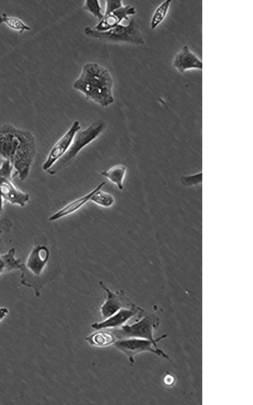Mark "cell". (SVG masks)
Returning a JSON list of instances; mask_svg holds the SVG:
<instances>
[{"label": "cell", "mask_w": 253, "mask_h": 405, "mask_svg": "<svg viewBox=\"0 0 253 405\" xmlns=\"http://www.w3.org/2000/svg\"><path fill=\"white\" fill-rule=\"evenodd\" d=\"M36 154V140L31 132L9 124L0 126V159L11 163L14 176L25 180Z\"/></svg>", "instance_id": "cell-1"}, {"label": "cell", "mask_w": 253, "mask_h": 405, "mask_svg": "<svg viewBox=\"0 0 253 405\" xmlns=\"http://www.w3.org/2000/svg\"><path fill=\"white\" fill-rule=\"evenodd\" d=\"M113 84L114 79L107 68L98 63L88 62L72 87L86 98L106 107L114 102Z\"/></svg>", "instance_id": "cell-2"}, {"label": "cell", "mask_w": 253, "mask_h": 405, "mask_svg": "<svg viewBox=\"0 0 253 405\" xmlns=\"http://www.w3.org/2000/svg\"><path fill=\"white\" fill-rule=\"evenodd\" d=\"M52 265V251L47 241L41 239L32 247L21 271V284L33 290L35 295L39 297L44 285L52 281L57 273L51 268Z\"/></svg>", "instance_id": "cell-3"}, {"label": "cell", "mask_w": 253, "mask_h": 405, "mask_svg": "<svg viewBox=\"0 0 253 405\" xmlns=\"http://www.w3.org/2000/svg\"><path fill=\"white\" fill-rule=\"evenodd\" d=\"M137 314L138 319L134 323H125L119 328L109 330L118 340L130 338L147 339L152 341L157 348L156 342L166 337L164 335L156 339L153 337L154 331L158 328L160 323L159 318L140 307Z\"/></svg>", "instance_id": "cell-4"}, {"label": "cell", "mask_w": 253, "mask_h": 405, "mask_svg": "<svg viewBox=\"0 0 253 405\" xmlns=\"http://www.w3.org/2000/svg\"><path fill=\"white\" fill-rule=\"evenodd\" d=\"M106 127L105 123L97 121L92 123L83 130H79L76 133L66 153L47 172L53 175L68 167L80 151L98 138Z\"/></svg>", "instance_id": "cell-5"}, {"label": "cell", "mask_w": 253, "mask_h": 405, "mask_svg": "<svg viewBox=\"0 0 253 405\" xmlns=\"http://www.w3.org/2000/svg\"><path fill=\"white\" fill-rule=\"evenodd\" d=\"M89 37L110 43H125L141 45L145 43L143 34L137 22L132 19L126 25L120 24L106 31H98L92 27L83 29Z\"/></svg>", "instance_id": "cell-6"}, {"label": "cell", "mask_w": 253, "mask_h": 405, "mask_svg": "<svg viewBox=\"0 0 253 405\" xmlns=\"http://www.w3.org/2000/svg\"><path fill=\"white\" fill-rule=\"evenodd\" d=\"M113 346L126 356L131 366L134 363L136 355L144 352H150L168 358L162 350L156 348L152 341L147 339L137 338L118 339Z\"/></svg>", "instance_id": "cell-7"}, {"label": "cell", "mask_w": 253, "mask_h": 405, "mask_svg": "<svg viewBox=\"0 0 253 405\" xmlns=\"http://www.w3.org/2000/svg\"><path fill=\"white\" fill-rule=\"evenodd\" d=\"M81 129L80 123L74 121L66 133L50 149L42 165L44 171H49L67 151L76 133Z\"/></svg>", "instance_id": "cell-8"}, {"label": "cell", "mask_w": 253, "mask_h": 405, "mask_svg": "<svg viewBox=\"0 0 253 405\" xmlns=\"http://www.w3.org/2000/svg\"><path fill=\"white\" fill-rule=\"evenodd\" d=\"M100 287L106 292V298L100 307V312L103 319L113 314L123 308L129 307L132 302L126 296L122 290L113 292L107 288L102 281H99Z\"/></svg>", "instance_id": "cell-9"}, {"label": "cell", "mask_w": 253, "mask_h": 405, "mask_svg": "<svg viewBox=\"0 0 253 405\" xmlns=\"http://www.w3.org/2000/svg\"><path fill=\"white\" fill-rule=\"evenodd\" d=\"M140 307L132 303L131 306L123 308L111 316L91 326L92 329L97 330H112L124 325L134 316L137 314Z\"/></svg>", "instance_id": "cell-10"}, {"label": "cell", "mask_w": 253, "mask_h": 405, "mask_svg": "<svg viewBox=\"0 0 253 405\" xmlns=\"http://www.w3.org/2000/svg\"><path fill=\"white\" fill-rule=\"evenodd\" d=\"M0 194L4 199L13 205L24 207L29 201V195L16 186L13 179L0 175Z\"/></svg>", "instance_id": "cell-11"}, {"label": "cell", "mask_w": 253, "mask_h": 405, "mask_svg": "<svg viewBox=\"0 0 253 405\" xmlns=\"http://www.w3.org/2000/svg\"><path fill=\"white\" fill-rule=\"evenodd\" d=\"M136 13L134 7L127 5L104 15L103 18L97 24L92 27L98 31H103L110 29L121 24L123 20H128L129 16Z\"/></svg>", "instance_id": "cell-12"}, {"label": "cell", "mask_w": 253, "mask_h": 405, "mask_svg": "<svg viewBox=\"0 0 253 405\" xmlns=\"http://www.w3.org/2000/svg\"><path fill=\"white\" fill-rule=\"evenodd\" d=\"M173 65L180 72L190 69L202 68L201 60L187 45L183 46L175 54Z\"/></svg>", "instance_id": "cell-13"}, {"label": "cell", "mask_w": 253, "mask_h": 405, "mask_svg": "<svg viewBox=\"0 0 253 405\" xmlns=\"http://www.w3.org/2000/svg\"><path fill=\"white\" fill-rule=\"evenodd\" d=\"M97 188L98 186L86 194L68 203L63 208L51 215L49 217L48 220L50 222H54L76 212L90 201L92 196Z\"/></svg>", "instance_id": "cell-14"}, {"label": "cell", "mask_w": 253, "mask_h": 405, "mask_svg": "<svg viewBox=\"0 0 253 405\" xmlns=\"http://www.w3.org/2000/svg\"><path fill=\"white\" fill-rule=\"evenodd\" d=\"M117 338L109 330H97L85 338V340L91 346L104 348L113 345Z\"/></svg>", "instance_id": "cell-15"}, {"label": "cell", "mask_w": 253, "mask_h": 405, "mask_svg": "<svg viewBox=\"0 0 253 405\" xmlns=\"http://www.w3.org/2000/svg\"><path fill=\"white\" fill-rule=\"evenodd\" d=\"M16 250L14 248L6 253L0 254V275L15 270H20L22 263L15 257Z\"/></svg>", "instance_id": "cell-16"}, {"label": "cell", "mask_w": 253, "mask_h": 405, "mask_svg": "<svg viewBox=\"0 0 253 405\" xmlns=\"http://www.w3.org/2000/svg\"><path fill=\"white\" fill-rule=\"evenodd\" d=\"M127 168L123 165H115L106 171H103L101 174L106 178L111 183L114 184L119 190L123 189V180L126 174Z\"/></svg>", "instance_id": "cell-17"}, {"label": "cell", "mask_w": 253, "mask_h": 405, "mask_svg": "<svg viewBox=\"0 0 253 405\" xmlns=\"http://www.w3.org/2000/svg\"><path fill=\"white\" fill-rule=\"evenodd\" d=\"M105 184V182L103 181L98 185V188L92 196L90 201L100 207L108 208L114 205L115 199L110 193L101 190Z\"/></svg>", "instance_id": "cell-18"}, {"label": "cell", "mask_w": 253, "mask_h": 405, "mask_svg": "<svg viewBox=\"0 0 253 405\" xmlns=\"http://www.w3.org/2000/svg\"><path fill=\"white\" fill-rule=\"evenodd\" d=\"M171 3V0L164 1L155 9L150 21L152 29H155L165 18L169 10Z\"/></svg>", "instance_id": "cell-19"}, {"label": "cell", "mask_w": 253, "mask_h": 405, "mask_svg": "<svg viewBox=\"0 0 253 405\" xmlns=\"http://www.w3.org/2000/svg\"><path fill=\"white\" fill-rule=\"evenodd\" d=\"M2 23H5L10 28L19 31L20 33H22L25 30L30 29L29 26L19 18L9 16L5 13H3L2 16H0V24Z\"/></svg>", "instance_id": "cell-20"}, {"label": "cell", "mask_w": 253, "mask_h": 405, "mask_svg": "<svg viewBox=\"0 0 253 405\" xmlns=\"http://www.w3.org/2000/svg\"><path fill=\"white\" fill-rule=\"evenodd\" d=\"M83 9L92 14L98 21L104 17V13L98 0H87L84 2Z\"/></svg>", "instance_id": "cell-21"}, {"label": "cell", "mask_w": 253, "mask_h": 405, "mask_svg": "<svg viewBox=\"0 0 253 405\" xmlns=\"http://www.w3.org/2000/svg\"><path fill=\"white\" fill-rule=\"evenodd\" d=\"M105 10L104 15L107 14L123 6L122 2L117 1H106Z\"/></svg>", "instance_id": "cell-22"}, {"label": "cell", "mask_w": 253, "mask_h": 405, "mask_svg": "<svg viewBox=\"0 0 253 405\" xmlns=\"http://www.w3.org/2000/svg\"><path fill=\"white\" fill-rule=\"evenodd\" d=\"M9 310L7 307H0V323L7 316Z\"/></svg>", "instance_id": "cell-23"}, {"label": "cell", "mask_w": 253, "mask_h": 405, "mask_svg": "<svg viewBox=\"0 0 253 405\" xmlns=\"http://www.w3.org/2000/svg\"><path fill=\"white\" fill-rule=\"evenodd\" d=\"M4 199L0 194V214L3 212L4 210Z\"/></svg>", "instance_id": "cell-24"}]
</instances>
